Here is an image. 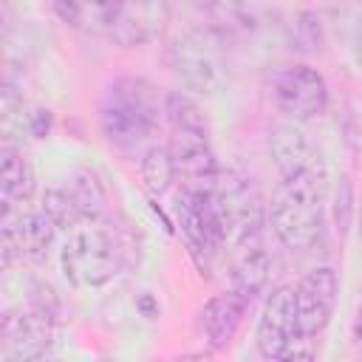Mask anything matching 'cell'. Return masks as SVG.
<instances>
[{
	"instance_id": "obj_1",
	"label": "cell",
	"mask_w": 362,
	"mask_h": 362,
	"mask_svg": "<svg viewBox=\"0 0 362 362\" xmlns=\"http://www.w3.org/2000/svg\"><path fill=\"white\" fill-rule=\"evenodd\" d=\"M328 198V167H311L283 178L269 204V223L277 240L288 249H311L322 235Z\"/></svg>"
},
{
	"instance_id": "obj_2",
	"label": "cell",
	"mask_w": 362,
	"mask_h": 362,
	"mask_svg": "<svg viewBox=\"0 0 362 362\" xmlns=\"http://www.w3.org/2000/svg\"><path fill=\"white\" fill-rule=\"evenodd\" d=\"M124 255L127 249L119 229L102 218H93L68 229V240L59 252V263L71 286L96 288L122 272Z\"/></svg>"
},
{
	"instance_id": "obj_3",
	"label": "cell",
	"mask_w": 362,
	"mask_h": 362,
	"mask_svg": "<svg viewBox=\"0 0 362 362\" xmlns=\"http://www.w3.org/2000/svg\"><path fill=\"white\" fill-rule=\"evenodd\" d=\"M170 71L192 93H218L229 82V42L218 28H192L170 45Z\"/></svg>"
},
{
	"instance_id": "obj_4",
	"label": "cell",
	"mask_w": 362,
	"mask_h": 362,
	"mask_svg": "<svg viewBox=\"0 0 362 362\" xmlns=\"http://www.w3.org/2000/svg\"><path fill=\"white\" fill-rule=\"evenodd\" d=\"M99 122L113 144L130 147L147 139L158 127V96L150 82L139 76H122L105 90Z\"/></svg>"
},
{
	"instance_id": "obj_5",
	"label": "cell",
	"mask_w": 362,
	"mask_h": 362,
	"mask_svg": "<svg viewBox=\"0 0 362 362\" xmlns=\"http://www.w3.org/2000/svg\"><path fill=\"white\" fill-rule=\"evenodd\" d=\"M209 204L223 243H232L246 232L263 229V198L255 181L238 170H218L209 187Z\"/></svg>"
},
{
	"instance_id": "obj_6",
	"label": "cell",
	"mask_w": 362,
	"mask_h": 362,
	"mask_svg": "<svg viewBox=\"0 0 362 362\" xmlns=\"http://www.w3.org/2000/svg\"><path fill=\"white\" fill-rule=\"evenodd\" d=\"M54 314L25 303L17 308H6L0 320V359L3 362H31L51 351L57 339Z\"/></svg>"
},
{
	"instance_id": "obj_7",
	"label": "cell",
	"mask_w": 362,
	"mask_h": 362,
	"mask_svg": "<svg viewBox=\"0 0 362 362\" xmlns=\"http://www.w3.org/2000/svg\"><path fill=\"white\" fill-rule=\"evenodd\" d=\"M54 218L37 206H20L11 212H3V229H0V255L3 269L8 272L14 263H42L51 252L54 235H57Z\"/></svg>"
},
{
	"instance_id": "obj_8",
	"label": "cell",
	"mask_w": 362,
	"mask_h": 362,
	"mask_svg": "<svg viewBox=\"0 0 362 362\" xmlns=\"http://www.w3.org/2000/svg\"><path fill=\"white\" fill-rule=\"evenodd\" d=\"M59 229H74L93 221L105 209V187L93 170H76L45 189L40 204Z\"/></svg>"
},
{
	"instance_id": "obj_9",
	"label": "cell",
	"mask_w": 362,
	"mask_h": 362,
	"mask_svg": "<svg viewBox=\"0 0 362 362\" xmlns=\"http://www.w3.org/2000/svg\"><path fill=\"white\" fill-rule=\"evenodd\" d=\"M300 342L303 331L297 317V294L291 286H277L260 308L255 345L263 359H291L297 356Z\"/></svg>"
},
{
	"instance_id": "obj_10",
	"label": "cell",
	"mask_w": 362,
	"mask_h": 362,
	"mask_svg": "<svg viewBox=\"0 0 362 362\" xmlns=\"http://www.w3.org/2000/svg\"><path fill=\"white\" fill-rule=\"evenodd\" d=\"M274 105L294 122H308L328 107V85L320 71L308 65H291L274 74L272 79Z\"/></svg>"
},
{
	"instance_id": "obj_11",
	"label": "cell",
	"mask_w": 362,
	"mask_h": 362,
	"mask_svg": "<svg viewBox=\"0 0 362 362\" xmlns=\"http://www.w3.org/2000/svg\"><path fill=\"white\" fill-rule=\"evenodd\" d=\"M170 20V0H110L107 37L122 48L156 40Z\"/></svg>"
},
{
	"instance_id": "obj_12",
	"label": "cell",
	"mask_w": 362,
	"mask_h": 362,
	"mask_svg": "<svg viewBox=\"0 0 362 362\" xmlns=\"http://www.w3.org/2000/svg\"><path fill=\"white\" fill-rule=\"evenodd\" d=\"M294 294H297V317L303 337H317L334 317L339 297V274L331 266H317L300 280Z\"/></svg>"
},
{
	"instance_id": "obj_13",
	"label": "cell",
	"mask_w": 362,
	"mask_h": 362,
	"mask_svg": "<svg viewBox=\"0 0 362 362\" xmlns=\"http://www.w3.org/2000/svg\"><path fill=\"white\" fill-rule=\"evenodd\" d=\"M170 156L175 161V173L181 175V187H195V189L212 187L218 175V161L204 127H173Z\"/></svg>"
},
{
	"instance_id": "obj_14",
	"label": "cell",
	"mask_w": 362,
	"mask_h": 362,
	"mask_svg": "<svg viewBox=\"0 0 362 362\" xmlns=\"http://www.w3.org/2000/svg\"><path fill=\"white\" fill-rule=\"evenodd\" d=\"M175 212H178V223H181L189 246L209 260L223 243L212 204H209V189L181 187L178 201H175Z\"/></svg>"
},
{
	"instance_id": "obj_15",
	"label": "cell",
	"mask_w": 362,
	"mask_h": 362,
	"mask_svg": "<svg viewBox=\"0 0 362 362\" xmlns=\"http://www.w3.org/2000/svg\"><path fill=\"white\" fill-rule=\"evenodd\" d=\"M229 246V277H232V288L255 297L272 274V257L263 240V229L246 232L238 240L226 243Z\"/></svg>"
},
{
	"instance_id": "obj_16",
	"label": "cell",
	"mask_w": 362,
	"mask_h": 362,
	"mask_svg": "<svg viewBox=\"0 0 362 362\" xmlns=\"http://www.w3.org/2000/svg\"><path fill=\"white\" fill-rule=\"evenodd\" d=\"M269 153L283 178H291L311 167L325 164L320 147H314V141L291 122H280L269 130Z\"/></svg>"
},
{
	"instance_id": "obj_17",
	"label": "cell",
	"mask_w": 362,
	"mask_h": 362,
	"mask_svg": "<svg viewBox=\"0 0 362 362\" xmlns=\"http://www.w3.org/2000/svg\"><path fill=\"white\" fill-rule=\"evenodd\" d=\"M0 124H3V141L6 144H20L23 139H42L48 133V110L42 107H31L23 93L6 82L3 85V102H0Z\"/></svg>"
},
{
	"instance_id": "obj_18",
	"label": "cell",
	"mask_w": 362,
	"mask_h": 362,
	"mask_svg": "<svg viewBox=\"0 0 362 362\" xmlns=\"http://www.w3.org/2000/svg\"><path fill=\"white\" fill-rule=\"evenodd\" d=\"M37 189V175L31 161L23 156L17 144H6L0 150V195H3V212L28 206Z\"/></svg>"
},
{
	"instance_id": "obj_19",
	"label": "cell",
	"mask_w": 362,
	"mask_h": 362,
	"mask_svg": "<svg viewBox=\"0 0 362 362\" xmlns=\"http://www.w3.org/2000/svg\"><path fill=\"white\" fill-rule=\"evenodd\" d=\"M249 303H252V297H246V294L232 288L229 294H218L204 305L201 331H204V337H206V342L212 348H223V345L232 342L238 325L243 322V314H246Z\"/></svg>"
},
{
	"instance_id": "obj_20",
	"label": "cell",
	"mask_w": 362,
	"mask_h": 362,
	"mask_svg": "<svg viewBox=\"0 0 362 362\" xmlns=\"http://www.w3.org/2000/svg\"><path fill=\"white\" fill-rule=\"evenodd\" d=\"M54 8L59 20L79 31L90 34H107V14L110 0H54Z\"/></svg>"
},
{
	"instance_id": "obj_21",
	"label": "cell",
	"mask_w": 362,
	"mask_h": 362,
	"mask_svg": "<svg viewBox=\"0 0 362 362\" xmlns=\"http://www.w3.org/2000/svg\"><path fill=\"white\" fill-rule=\"evenodd\" d=\"M175 161L170 156V147H150L141 158V181H144V189L158 198L170 189V184L175 181Z\"/></svg>"
},
{
	"instance_id": "obj_22",
	"label": "cell",
	"mask_w": 362,
	"mask_h": 362,
	"mask_svg": "<svg viewBox=\"0 0 362 362\" xmlns=\"http://www.w3.org/2000/svg\"><path fill=\"white\" fill-rule=\"evenodd\" d=\"M294 42L300 51H317L322 42V25L314 11H303L294 23Z\"/></svg>"
},
{
	"instance_id": "obj_23",
	"label": "cell",
	"mask_w": 362,
	"mask_h": 362,
	"mask_svg": "<svg viewBox=\"0 0 362 362\" xmlns=\"http://www.w3.org/2000/svg\"><path fill=\"white\" fill-rule=\"evenodd\" d=\"M339 189H342V198L337 192V223L345 232L348 229V221H351V187H348V178H342V187Z\"/></svg>"
},
{
	"instance_id": "obj_24",
	"label": "cell",
	"mask_w": 362,
	"mask_h": 362,
	"mask_svg": "<svg viewBox=\"0 0 362 362\" xmlns=\"http://www.w3.org/2000/svg\"><path fill=\"white\" fill-rule=\"evenodd\" d=\"M351 51H354V59H356V65L362 68V14L356 17V23H354V31H351Z\"/></svg>"
},
{
	"instance_id": "obj_25",
	"label": "cell",
	"mask_w": 362,
	"mask_h": 362,
	"mask_svg": "<svg viewBox=\"0 0 362 362\" xmlns=\"http://www.w3.org/2000/svg\"><path fill=\"white\" fill-rule=\"evenodd\" d=\"M354 339H362V308H359V314L354 320Z\"/></svg>"
},
{
	"instance_id": "obj_26",
	"label": "cell",
	"mask_w": 362,
	"mask_h": 362,
	"mask_svg": "<svg viewBox=\"0 0 362 362\" xmlns=\"http://www.w3.org/2000/svg\"><path fill=\"white\" fill-rule=\"evenodd\" d=\"M359 232H362V201H359Z\"/></svg>"
},
{
	"instance_id": "obj_27",
	"label": "cell",
	"mask_w": 362,
	"mask_h": 362,
	"mask_svg": "<svg viewBox=\"0 0 362 362\" xmlns=\"http://www.w3.org/2000/svg\"><path fill=\"white\" fill-rule=\"evenodd\" d=\"M359 3H362V0H359Z\"/></svg>"
}]
</instances>
